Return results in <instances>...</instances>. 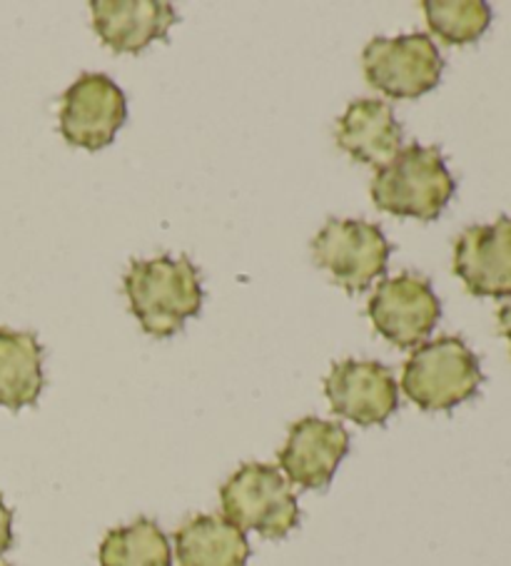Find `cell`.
Instances as JSON below:
<instances>
[{
  "label": "cell",
  "instance_id": "5b68a950",
  "mask_svg": "<svg viewBox=\"0 0 511 566\" xmlns=\"http://www.w3.org/2000/svg\"><path fill=\"white\" fill-rule=\"evenodd\" d=\"M362 71L375 91L395 101H409L435 91L445 73V61L427 33L377 35L362 53Z\"/></svg>",
  "mask_w": 511,
  "mask_h": 566
},
{
  "label": "cell",
  "instance_id": "277c9868",
  "mask_svg": "<svg viewBox=\"0 0 511 566\" xmlns=\"http://www.w3.org/2000/svg\"><path fill=\"white\" fill-rule=\"evenodd\" d=\"M225 520L264 539H284L300 524L298 494L278 467L242 464L220 490Z\"/></svg>",
  "mask_w": 511,
  "mask_h": 566
},
{
  "label": "cell",
  "instance_id": "5bb4252c",
  "mask_svg": "<svg viewBox=\"0 0 511 566\" xmlns=\"http://www.w3.org/2000/svg\"><path fill=\"white\" fill-rule=\"evenodd\" d=\"M178 566H244L250 542L240 526L215 514H198L175 534Z\"/></svg>",
  "mask_w": 511,
  "mask_h": 566
},
{
  "label": "cell",
  "instance_id": "52a82bcc",
  "mask_svg": "<svg viewBox=\"0 0 511 566\" xmlns=\"http://www.w3.org/2000/svg\"><path fill=\"white\" fill-rule=\"evenodd\" d=\"M367 315L372 325L399 349H415L435 332L441 317V302L431 282L417 272H401L382 280L369 297Z\"/></svg>",
  "mask_w": 511,
  "mask_h": 566
},
{
  "label": "cell",
  "instance_id": "3957f363",
  "mask_svg": "<svg viewBox=\"0 0 511 566\" xmlns=\"http://www.w3.org/2000/svg\"><path fill=\"white\" fill-rule=\"evenodd\" d=\"M484 382L479 357L461 337H437L415 347L401 367V392L425 412L465 405Z\"/></svg>",
  "mask_w": 511,
  "mask_h": 566
},
{
  "label": "cell",
  "instance_id": "e0dca14e",
  "mask_svg": "<svg viewBox=\"0 0 511 566\" xmlns=\"http://www.w3.org/2000/svg\"><path fill=\"white\" fill-rule=\"evenodd\" d=\"M421 8L431 33L447 45L474 43L491 25V8L484 0H425Z\"/></svg>",
  "mask_w": 511,
  "mask_h": 566
},
{
  "label": "cell",
  "instance_id": "7a4b0ae2",
  "mask_svg": "<svg viewBox=\"0 0 511 566\" xmlns=\"http://www.w3.org/2000/svg\"><path fill=\"white\" fill-rule=\"evenodd\" d=\"M455 190L457 182L441 150L411 143L379 168L372 182V200L382 212L429 222L445 212Z\"/></svg>",
  "mask_w": 511,
  "mask_h": 566
},
{
  "label": "cell",
  "instance_id": "ac0fdd59",
  "mask_svg": "<svg viewBox=\"0 0 511 566\" xmlns=\"http://www.w3.org/2000/svg\"><path fill=\"white\" fill-rule=\"evenodd\" d=\"M13 544V512L8 510L6 502L0 500V556H3Z\"/></svg>",
  "mask_w": 511,
  "mask_h": 566
},
{
  "label": "cell",
  "instance_id": "9a60e30c",
  "mask_svg": "<svg viewBox=\"0 0 511 566\" xmlns=\"http://www.w3.org/2000/svg\"><path fill=\"white\" fill-rule=\"evenodd\" d=\"M43 347L31 332L0 329V407L23 409L43 392Z\"/></svg>",
  "mask_w": 511,
  "mask_h": 566
},
{
  "label": "cell",
  "instance_id": "7c38bea8",
  "mask_svg": "<svg viewBox=\"0 0 511 566\" xmlns=\"http://www.w3.org/2000/svg\"><path fill=\"white\" fill-rule=\"evenodd\" d=\"M91 11L97 38L115 53H143L178 21L165 0H93Z\"/></svg>",
  "mask_w": 511,
  "mask_h": 566
},
{
  "label": "cell",
  "instance_id": "30bf717a",
  "mask_svg": "<svg viewBox=\"0 0 511 566\" xmlns=\"http://www.w3.org/2000/svg\"><path fill=\"white\" fill-rule=\"evenodd\" d=\"M350 452L347 429L320 417H304L290 427L280 449V472L302 490H324Z\"/></svg>",
  "mask_w": 511,
  "mask_h": 566
},
{
  "label": "cell",
  "instance_id": "8fae6325",
  "mask_svg": "<svg viewBox=\"0 0 511 566\" xmlns=\"http://www.w3.org/2000/svg\"><path fill=\"white\" fill-rule=\"evenodd\" d=\"M455 272L477 297H511V218L474 224L455 245Z\"/></svg>",
  "mask_w": 511,
  "mask_h": 566
},
{
  "label": "cell",
  "instance_id": "ba28073f",
  "mask_svg": "<svg viewBox=\"0 0 511 566\" xmlns=\"http://www.w3.org/2000/svg\"><path fill=\"white\" fill-rule=\"evenodd\" d=\"M127 118L125 93L113 77L83 73L61 101V133L73 148L97 153L115 140Z\"/></svg>",
  "mask_w": 511,
  "mask_h": 566
},
{
  "label": "cell",
  "instance_id": "2e32d148",
  "mask_svg": "<svg viewBox=\"0 0 511 566\" xmlns=\"http://www.w3.org/2000/svg\"><path fill=\"white\" fill-rule=\"evenodd\" d=\"M101 566H173V549L153 520H135L105 534Z\"/></svg>",
  "mask_w": 511,
  "mask_h": 566
},
{
  "label": "cell",
  "instance_id": "d6986e66",
  "mask_svg": "<svg viewBox=\"0 0 511 566\" xmlns=\"http://www.w3.org/2000/svg\"><path fill=\"white\" fill-rule=\"evenodd\" d=\"M497 319H499L501 335H504L509 339V345H511V302H507V305L499 307Z\"/></svg>",
  "mask_w": 511,
  "mask_h": 566
},
{
  "label": "cell",
  "instance_id": "8992f818",
  "mask_svg": "<svg viewBox=\"0 0 511 566\" xmlns=\"http://www.w3.org/2000/svg\"><path fill=\"white\" fill-rule=\"evenodd\" d=\"M389 242L379 224L330 218L312 242L314 262L350 295L365 292L387 272Z\"/></svg>",
  "mask_w": 511,
  "mask_h": 566
},
{
  "label": "cell",
  "instance_id": "6da1fadb",
  "mask_svg": "<svg viewBox=\"0 0 511 566\" xmlns=\"http://www.w3.org/2000/svg\"><path fill=\"white\" fill-rule=\"evenodd\" d=\"M131 312L150 337H173L202 310L200 272L190 258L135 260L123 277Z\"/></svg>",
  "mask_w": 511,
  "mask_h": 566
},
{
  "label": "cell",
  "instance_id": "4fadbf2b",
  "mask_svg": "<svg viewBox=\"0 0 511 566\" xmlns=\"http://www.w3.org/2000/svg\"><path fill=\"white\" fill-rule=\"evenodd\" d=\"M334 138L355 163L385 168L401 150L405 133H401V125L389 103L377 101V97H359L342 113Z\"/></svg>",
  "mask_w": 511,
  "mask_h": 566
},
{
  "label": "cell",
  "instance_id": "9c48e42d",
  "mask_svg": "<svg viewBox=\"0 0 511 566\" xmlns=\"http://www.w3.org/2000/svg\"><path fill=\"white\" fill-rule=\"evenodd\" d=\"M332 412L359 427L385 424L399 407V387L392 369L375 359H342L324 379Z\"/></svg>",
  "mask_w": 511,
  "mask_h": 566
}]
</instances>
